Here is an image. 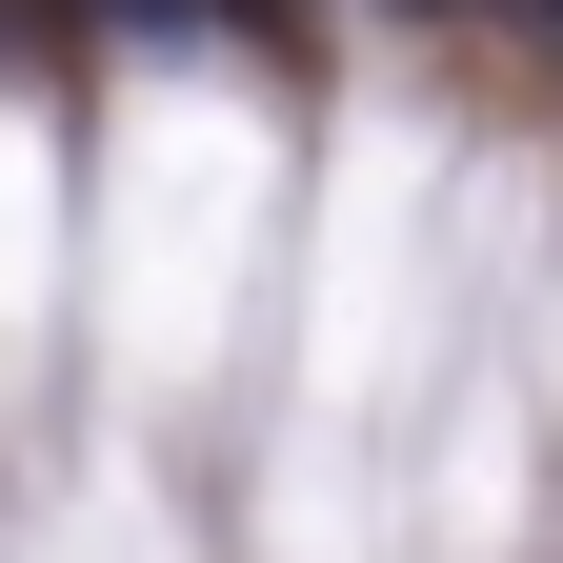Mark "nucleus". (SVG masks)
<instances>
[{"instance_id": "nucleus-1", "label": "nucleus", "mask_w": 563, "mask_h": 563, "mask_svg": "<svg viewBox=\"0 0 563 563\" xmlns=\"http://www.w3.org/2000/svg\"><path fill=\"white\" fill-rule=\"evenodd\" d=\"M201 21H222V60H302V41H322V0H201Z\"/></svg>"}, {"instance_id": "nucleus-2", "label": "nucleus", "mask_w": 563, "mask_h": 563, "mask_svg": "<svg viewBox=\"0 0 563 563\" xmlns=\"http://www.w3.org/2000/svg\"><path fill=\"white\" fill-rule=\"evenodd\" d=\"M383 21H422V41H443V21H523V0H383Z\"/></svg>"}, {"instance_id": "nucleus-3", "label": "nucleus", "mask_w": 563, "mask_h": 563, "mask_svg": "<svg viewBox=\"0 0 563 563\" xmlns=\"http://www.w3.org/2000/svg\"><path fill=\"white\" fill-rule=\"evenodd\" d=\"M523 21H543V41H563V0H523Z\"/></svg>"}]
</instances>
